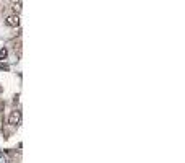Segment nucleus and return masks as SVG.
<instances>
[{
  "instance_id": "f257e3e1",
  "label": "nucleus",
  "mask_w": 185,
  "mask_h": 163,
  "mask_svg": "<svg viewBox=\"0 0 185 163\" xmlns=\"http://www.w3.org/2000/svg\"><path fill=\"white\" fill-rule=\"evenodd\" d=\"M20 121H21V111H18V109L11 111L10 118H8V124L10 126H17V124H20Z\"/></svg>"
},
{
  "instance_id": "f03ea898",
  "label": "nucleus",
  "mask_w": 185,
  "mask_h": 163,
  "mask_svg": "<svg viewBox=\"0 0 185 163\" xmlns=\"http://www.w3.org/2000/svg\"><path fill=\"white\" fill-rule=\"evenodd\" d=\"M5 25H7V26H18V25H20L18 15H10V17H7V18H5Z\"/></svg>"
},
{
  "instance_id": "7ed1b4c3",
  "label": "nucleus",
  "mask_w": 185,
  "mask_h": 163,
  "mask_svg": "<svg viewBox=\"0 0 185 163\" xmlns=\"http://www.w3.org/2000/svg\"><path fill=\"white\" fill-rule=\"evenodd\" d=\"M7 55H8V51H7L5 47H3V49H0V61H5Z\"/></svg>"
},
{
  "instance_id": "20e7f679",
  "label": "nucleus",
  "mask_w": 185,
  "mask_h": 163,
  "mask_svg": "<svg viewBox=\"0 0 185 163\" xmlns=\"http://www.w3.org/2000/svg\"><path fill=\"white\" fill-rule=\"evenodd\" d=\"M13 10H15V11H17V13H18V11L21 10V3H18V5H15V7H13Z\"/></svg>"
},
{
  "instance_id": "39448f33",
  "label": "nucleus",
  "mask_w": 185,
  "mask_h": 163,
  "mask_svg": "<svg viewBox=\"0 0 185 163\" xmlns=\"http://www.w3.org/2000/svg\"><path fill=\"white\" fill-rule=\"evenodd\" d=\"M0 69H2V70H8V65H7V64H0Z\"/></svg>"
}]
</instances>
